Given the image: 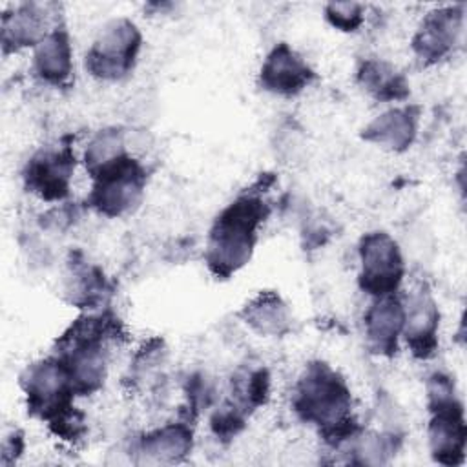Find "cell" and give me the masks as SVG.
I'll use <instances>...</instances> for the list:
<instances>
[{
    "label": "cell",
    "instance_id": "obj_1",
    "mask_svg": "<svg viewBox=\"0 0 467 467\" xmlns=\"http://www.w3.org/2000/svg\"><path fill=\"white\" fill-rule=\"evenodd\" d=\"M292 407L303 421L316 425L321 438L330 445H339L359 432L352 416V392L347 381L323 361L306 365L296 385Z\"/></svg>",
    "mask_w": 467,
    "mask_h": 467
},
{
    "label": "cell",
    "instance_id": "obj_21",
    "mask_svg": "<svg viewBox=\"0 0 467 467\" xmlns=\"http://www.w3.org/2000/svg\"><path fill=\"white\" fill-rule=\"evenodd\" d=\"M124 139L119 130H104L100 131L88 146L84 153V162L88 171L91 173L93 170L108 164L109 161L124 155Z\"/></svg>",
    "mask_w": 467,
    "mask_h": 467
},
{
    "label": "cell",
    "instance_id": "obj_2",
    "mask_svg": "<svg viewBox=\"0 0 467 467\" xmlns=\"http://www.w3.org/2000/svg\"><path fill=\"white\" fill-rule=\"evenodd\" d=\"M270 204L259 192H244L215 217L206 243V265L217 279H228L252 257L259 226Z\"/></svg>",
    "mask_w": 467,
    "mask_h": 467
},
{
    "label": "cell",
    "instance_id": "obj_20",
    "mask_svg": "<svg viewBox=\"0 0 467 467\" xmlns=\"http://www.w3.org/2000/svg\"><path fill=\"white\" fill-rule=\"evenodd\" d=\"M270 394V374L266 368L248 370L234 381V403L239 410L248 414L250 410L266 403Z\"/></svg>",
    "mask_w": 467,
    "mask_h": 467
},
{
    "label": "cell",
    "instance_id": "obj_5",
    "mask_svg": "<svg viewBox=\"0 0 467 467\" xmlns=\"http://www.w3.org/2000/svg\"><path fill=\"white\" fill-rule=\"evenodd\" d=\"M142 35L126 16L108 22L86 53V69L100 80H120L135 67Z\"/></svg>",
    "mask_w": 467,
    "mask_h": 467
},
{
    "label": "cell",
    "instance_id": "obj_17",
    "mask_svg": "<svg viewBox=\"0 0 467 467\" xmlns=\"http://www.w3.org/2000/svg\"><path fill=\"white\" fill-rule=\"evenodd\" d=\"M243 321L261 336H283L290 330V310L274 290L259 292L241 310Z\"/></svg>",
    "mask_w": 467,
    "mask_h": 467
},
{
    "label": "cell",
    "instance_id": "obj_9",
    "mask_svg": "<svg viewBox=\"0 0 467 467\" xmlns=\"http://www.w3.org/2000/svg\"><path fill=\"white\" fill-rule=\"evenodd\" d=\"M462 26V5H445L429 11L412 36V51L418 60L423 64H436L445 58L458 42Z\"/></svg>",
    "mask_w": 467,
    "mask_h": 467
},
{
    "label": "cell",
    "instance_id": "obj_16",
    "mask_svg": "<svg viewBox=\"0 0 467 467\" xmlns=\"http://www.w3.org/2000/svg\"><path fill=\"white\" fill-rule=\"evenodd\" d=\"M193 447V432L186 423H166L146 432L137 445L139 454L153 463H175L186 458Z\"/></svg>",
    "mask_w": 467,
    "mask_h": 467
},
{
    "label": "cell",
    "instance_id": "obj_19",
    "mask_svg": "<svg viewBox=\"0 0 467 467\" xmlns=\"http://www.w3.org/2000/svg\"><path fill=\"white\" fill-rule=\"evenodd\" d=\"M69 294L71 301L93 308L97 306L106 294V281L104 275L99 268L89 266L86 263H75L71 266V285H69Z\"/></svg>",
    "mask_w": 467,
    "mask_h": 467
},
{
    "label": "cell",
    "instance_id": "obj_3",
    "mask_svg": "<svg viewBox=\"0 0 467 467\" xmlns=\"http://www.w3.org/2000/svg\"><path fill=\"white\" fill-rule=\"evenodd\" d=\"M427 405L431 421L427 429L432 458L441 465H460L465 458L467 427L463 405L454 394V383L449 376L438 372L427 383Z\"/></svg>",
    "mask_w": 467,
    "mask_h": 467
},
{
    "label": "cell",
    "instance_id": "obj_15",
    "mask_svg": "<svg viewBox=\"0 0 467 467\" xmlns=\"http://www.w3.org/2000/svg\"><path fill=\"white\" fill-rule=\"evenodd\" d=\"M33 71L51 86H62L73 69V49L69 33L64 26H55L33 47Z\"/></svg>",
    "mask_w": 467,
    "mask_h": 467
},
{
    "label": "cell",
    "instance_id": "obj_11",
    "mask_svg": "<svg viewBox=\"0 0 467 467\" xmlns=\"http://www.w3.org/2000/svg\"><path fill=\"white\" fill-rule=\"evenodd\" d=\"M440 310L431 292L418 288L403 301V332L410 352L418 359H429L438 348Z\"/></svg>",
    "mask_w": 467,
    "mask_h": 467
},
{
    "label": "cell",
    "instance_id": "obj_23",
    "mask_svg": "<svg viewBox=\"0 0 467 467\" xmlns=\"http://www.w3.org/2000/svg\"><path fill=\"white\" fill-rule=\"evenodd\" d=\"M394 452V441L387 436H363L358 443L356 454L359 456V462L363 463H381L385 456Z\"/></svg>",
    "mask_w": 467,
    "mask_h": 467
},
{
    "label": "cell",
    "instance_id": "obj_18",
    "mask_svg": "<svg viewBox=\"0 0 467 467\" xmlns=\"http://www.w3.org/2000/svg\"><path fill=\"white\" fill-rule=\"evenodd\" d=\"M359 86L381 102H400L409 97V82L392 64L379 58H367L358 69Z\"/></svg>",
    "mask_w": 467,
    "mask_h": 467
},
{
    "label": "cell",
    "instance_id": "obj_12",
    "mask_svg": "<svg viewBox=\"0 0 467 467\" xmlns=\"http://www.w3.org/2000/svg\"><path fill=\"white\" fill-rule=\"evenodd\" d=\"M420 109L416 106H400L374 117L361 131L363 140L387 151L401 153L410 148L418 133Z\"/></svg>",
    "mask_w": 467,
    "mask_h": 467
},
{
    "label": "cell",
    "instance_id": "obj_22",
    "mask_svg": "<svg viewBox=\"0 0 467 467\" xmlns=\"http://www.w3.org/2000/svg\"><path fill=\"white\" fill-rule=\"evenodd\" d=\"M325 16L332 27L352 33L363 24V5L356 2H330L325 5Z\"/></svg>",
    "mask_w": 467,
    "mask_h": 467
},
{
    "label": "cell",
    "instance_id": "obj_7",
    "mask_svg": "<svg viewBox=\"0 0 467 467\" xmlns=\"http://www.w3.org/2000/svg\"><path fill=\"white\" fill-rule=\"evenodd\" d=\"M359 263L358 275L359 288L376 297L392 296L400 290L405 275V263L401 250L392 235L387 232H368L359 241Z\"/></svg>",
    "mask_w": 467,
    "mask_h": 467
},
{
    "label": "cell",
    "instance_id": "obj_4",
    "mask_svg": "<svg viewBox=\"0 0 467 467\" xmlns=\"http://www.w3.org/2000/svg\"><path fill=\"white\" fill-rule=\"evenodd\" d=\"M88 204L106 217H120L133 210L146 188V170L128 153L93 170Z\"/></svg>",
    "mask_w": 467,
    "mask_h": 467
},
{
    "label": "cell",
    "instance_id": "obj_10",
    "mask_svg": "<svg viewBox=\"0 0 467 467\" xmlns=\"http://www.w3.org/2000/svg\"><path fill=\"white\" fill-rule=\"evenodd\" d=\"M314 78V69L286 42L272 47L259 69V86L281 97L299 95Z\"/></svg>",
    "mask_w": 467,
    "mask_h": 467
},
{
    "label": "cell",
    "instance_id": "obj_8",
    "mask_svg": "<svg viewBox=\"0 0 467 467\" xmlns=\"http://www.w3.org/2000/svg\"><path fill=\"white\" fill-rule=\"evenodd\" d=\"M75 170V153L69 146L42 150L33 155L24 170V182L29 192L44 201H62L69 195Z\"/></svg>",
    "mask_w": 467,
    "mask_h": 467
},
{
    "label": "cell",
    "instance_id": "obj_6",
    "mask_svg": "<svg viewBox=\"0 0 467 467\" xmlns=\"http://www.w3.org/2000/svg\"><path fill=\"white\" fill-rule=\"evenodd\" d=\"M20 385L29 414L46 423H51L75 407L73 398L77 394L58 356L29 365L20 378Z\"/></svg>",
    "mask_w": 467,
    "mask_h": 467
},
{
    "label": "cell",
    "instance_id": "obj_13",
    "mask_svg": "<svg viewBox=\"0 0 467 467\" xmlns=\"http://www.w3.org/2000/svg\"><path fill=\"white\" fill-rule=\"evenodd\" d=\"M403 332V301L392 294L376 297L365 314V336L372 352L392 356Z\"/></svg>",
    "mask_w": 467,
    "mask_h": 467
},
{
    "label": "cell",
    "instance_id": "obj_14",
    "mask_svg": "<svg viewBox=\"0 0 467 467\" xmlns=\"http://www.w3.org/2000/svg\"><path fill=\"white\" fill-rule=\"evenodd\" d=\"M47 5L20 4L2 15L0 38L4 53H15L24 47H35L49 29Z\"/></svg>",
    "mask_w": 467,
    "mask_h": 467
}]
</instances>
